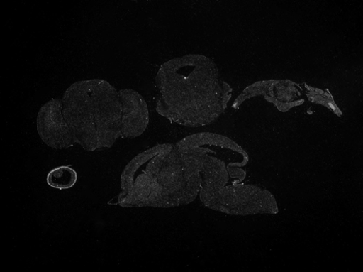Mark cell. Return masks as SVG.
Masks as SVG:
<instances>
[{
  "label": "cell",
  "instance_id": "1",
  "mask_svg": "<svg viewBox=\"0 0 363 272\" xmlns=\"http://www.w3.org/2000/svg\"><path fill=\"white\" fill-rule=\"evenodd\" d=\"M181 157L200 175L199 197L204 206L230 215L248 216L274 211L270 195L244 183L242 168L248 156L235 142L213 134L189 136L174 144Z\"/></svg>",
  "mask_w": 363,
  "mask_h": 272
},
{
  "label": "cell",
  "instance_id": "2",
  "mask_svg": "<svg viewBox=\"0 0 363 272\" xmlns=\"http://www.w3.org/2000/svg\"><path fill=\"white\" fill-rule=\"evenodd\" d=\"M157 111L172 123L198 128L215 122L229 100L230 90L218 79L215 64L197 54L176 57L156 77Z\"/></svg>",
  "mask_w": 363,
  "mask_h": 272
},
{
  "label": "cell",
  "instance_id": "3",
  "mask_svg": "<svg viewBox=\"0 0 363 272\" xmlns=\"http://www.w3.org/2000/svg\"><path fill=\"white\" fill-rule=\"evenodd\" d=\"M199 173L181 157L174 144L160 143L135 157L121 175L116 202L123 207L172 208L194 202Z\"/></svg>",
  "mask_w": 363,
  "mask_h": 272
},
{
  "label": "cell",
  "instance_id": "4",
  "mask_svg": "<svg viewBox=\"0 0 363 272\" xmlns=\"http://www.w3.org/2000/svg\"><path fill=\"white\" fill-rule=\"evenodd\" d=\"M63 114L76 143L89 152L122 138L123 108L116 88L101 79L78 81L65 92Z\"/></svg>",
  "mask_w": 363,
  "mask_h": 272
},
{
  "label": "cell",
  "instance_id": "5",
  "mask_svg": "<svg viewBox=\"0 0 363 272\" xmlns=\"http://www.w3.org/2000/svg\"><path fill=\"white\" fill-rule=\"evenodd\" d=\"M37 129L43 141L55 149H67L76 143L63 114L62 99H53L39 111Z\"/></svg>",
  "mask_w": 363,
  "mask_h": 272
},
{
  "label": "cell",
  "instance_id": "6",
  "mask_svg": "<svg viewBox=\"0 0 363 272\" xmlns=\"http://www.w3.org/2000/svg\"><path fill=\"white\" fill-rule=\"evenodd\" d=\"M118 94L123 108L122 138H137L145 131L149 124L147 104L134 89H122Z\"/></svg>",
  "mask_w": 363,
  "mask_h": 272
},
{
  "label": "cell",
  "instance_id": "7",
  "mask_svg": "<svg viewBox=\"0 0 363 272\" xmlns=\"http://www.w3.org/2000/svg\"><path fill=\"white\" fill-rule=\"evenodd\" d=\"M77 181V173L70 166H59L52 169L47 175L48 185L60 190L72 188Z\"/></svg>",
  "mask_w": 363,
  "mask_h": 272
}]
</instances>
